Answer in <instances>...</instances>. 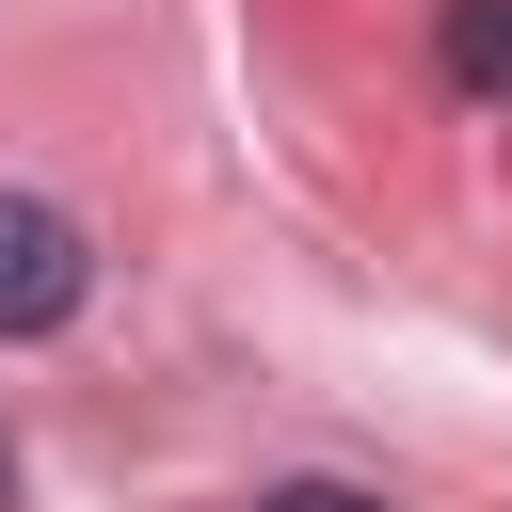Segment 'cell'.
I'll list each match as a JSON object with an SVG mask.
<instances>
[{
	"mask_svg": "<svg viewBox=\"0 0 512 512\" xmlns=\"http://www.w3.org/2000/svg\"><path fill=\"white\" fill-rule=\"evenodd\" d=\"M80 288H96V240L48 192H0V336H64Z\"/></svg>",
	"mask_w": 512,
	"mask_h": 512,
	"instance_id": "obj_1",
	"label": "cell"
},
{
	"mask_svg": "<svg viewBox=\"0 0 512 512\" xmlns=\"http://www.w3.org/2000/svg\"><path fill=\"white\" fill-rule=\"evenodd\" d=\"M448 80L464 96H512V0H448Z\"/></svg>",
	"mask_w": 512,
	"mask_h": 512,
	"instance_id": "obj_2",
	"label": "cell"
},
{
	"mask_svg": "<svg viewBox=\"0 0 512 512\" xmlns=\"http://www.w3.org/2000/svg\"><path fill=\"white\" fill-rule=\"evenodd\" d=\"M256 512H384V496H352V480H288V496H256Z\"/></svg>",
	"mask_w": 512,
	"mask_h": 512,
	"instance_id": "obj_3",
	"label": "cell"
},
{
	"mask_svg": "<svg viewBox=\"0 0 512 512\" xmlns=\"http://www.w3.org/2000/svg\"><path fill=\"white\" fill-rule=\"evenodd\" d=\"M0 496H16V448H0Z\"/></svg>",
	"mask_w": 512,
	"mask_h": 512,
	"instance_id": "obj_4",
	"label": "cell"
}]
</instances>
